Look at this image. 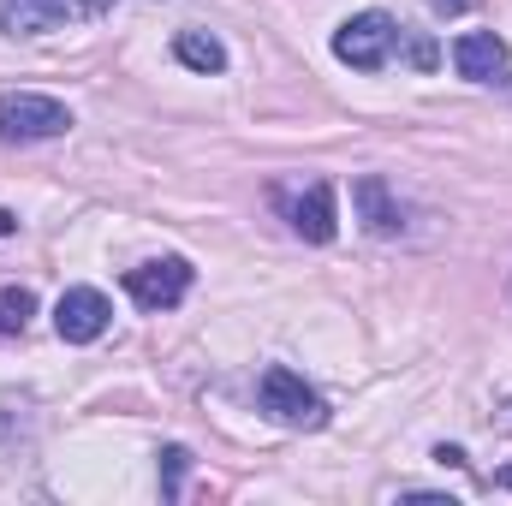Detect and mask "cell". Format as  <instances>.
<instances>
[{
  "instance_id": "ba28073f",
  "label": "cell",
  "mask_w": 512,
  "mask_h": 506,
  "mask_svg": "<svg viewBox=\"0 0 512 506\" xmlns=\"http://www.w3.org/2000/svg\"><path fill=\"white\" fill-rule=\"evenodd\" d=\"M60 24V6L54 0H0V30L6 36H42Z\"/></svg>"
},
{
  "instance_id": "5bb4252c",
  "label": "cell",
  "mask_w": 512,
  "mask_h": 506,
  "mask_svg": "<svg viewBox=\"0 0 512 506\" xmlns=\"http://www.w3.org/2000/svg\"><path fill=\"white\" fill-rule=\"evenodd\" d=\"M12 227H18V215H12V209H0V233H12Z\"/></svg>"
},
{
  "instance_id": "7a4b0ae2",
  "label": "cell",
  "mask_w": 512,
  "mask_h": 506,
  "mask_svg": "<svg viewBox=\"0 0 512 506\" xmlns=\"http://www.w3.org/2000/svg\"><path fill=\"white\" fill-rule=\"evenodd\" d=\"M66 126H72V114L54 96H30V90L0 96V137L6 143H42V137H60Z\"/></svg>"
},
{
  "instance_id": "5b68a950",
  "label": "cell",
  "mask_w": 512,
  "mask_h": 506,
  "mask_svg": "<svg viewBox=\"0 0 512 506\" xmlns=\"http://www.w3.org/2000/svg\"><path fill=\"white\" fill-rule=\"evenodd\" d=\"M108 322H114V304H108L96 286H72V292H60V304H54V328H60V340H72V346H90Z\"/></svg>"
},
{
  "instance_id": "6da1fadb",
  "label": "cell",
  "mask_w": 512,
  "mask_h": 506,
  "mask_svg": "<svg viewBox=\"0 0 512 506\" xmlns=\"http://www.w3.org/2000/svg\"><path fill=\"white\" fill-rule=\"evenodd\" d=\"M262 411L274 417V423H286V429H322L328 423V405H322V393L316 387H304V376H292L286 364H274V370H262Z\"/></svg>"
},
{
  "instance_id": "52a82bcc",
  "label": "cell",
  "mask_w": 512,
  "mask_h": 506,
  "mask_svg": "<svg viewBox=\"0 0 512 506\" xmlns=\"http://www.w3.org/2000/svg\"><path fill=\"white\" fill-rule=\"evenodd\" d=\"M292 227H298V239L328 245V239H334V191H328V185H310V191L292 203Z\"/></svg>"
},
{
  "instance_id": "4fadbf2b",
  "label": "cell",
  "mask_w": 512,
  "mask_h": 506,
  "mask_svg": "<svg viewBox=\"0 0 512 506\" xmlns=\"http://www.w3.org/2000/svg\"><path fill=\"white\" fill-rule=\"evenodd\" d=\"M60 6V24H84V18H108L114 0H54Z\"/></svg>"
},
{
  "instance_id": "8992f818",
  "label": "cell",
  "mask_w": 512,
  "mask_h": 506,
  "mask_svg": "<svg viewBox=\"0 0 512 506\" xmlns=\"http://www.w3.org/2000/svg\"><path fill=\"white\" fill-rule=\"evenodd\" d=\"M453 66H459V78H471V84H501V78L512 72L507 42H501L495 30H471V36H459V42H453Z\"/></svg>"
},
{
  "instance_id": "7c38bea8",
  "label": "cell",
  "mask_w": 512,
  "mask_h": 506,
  "mask_svg": "<svg viewBox=\"0 0 512 506\" xmlns=\"http://www.w3.org/2000/svg\"><path fill=\"white\" fill-rule=\"evenodd\" d=\"M185 465H191L185 447H167V453H161V489H167L173 501H179V489H185Z\"/></svg>"
},
{
  "instance_id": "277c9868",
  "label": "cell",
  "mask_w": 512,
  "mask_h": 506,
  "mask_svg": "<svg viewBox=\"0 0 512 506\" xmlns=\"http://www.w3.org/2000/svg\"><path fill=\"white\" fill-rule=\"evenodd\" d=\"M126 292L143 304V310H173L185 292H191V262L179 256H161V262H143L126 274Z\"/></svg>"
},
{
  "instance_id": "8fae6325",
  "label": "cell",
  "mask_w": 512,
  "mask_h": 506,
  "mask_svg": "<svg viewBox=\"0 0 512 506\" xmlns=\"http://www.w3.org/2000/svg\"><path fill=\"white\" fill-rule=\"evenodd\" d=\"M36 316V292L30 286H6L0 292V334H24Z\"/></svg>"
},
{
  "instance_id": "3957f363",
  "label": "cell",
  "mask_w": 512,
  "mask_h": 506,
  "mask_svg": "<svg viewBox=\"0 0 512 506\" xmlns=\"http://www.w3.org/2000/svg\"><path fill=\"white\" fill-rule=\"evenodd\" d=\"M393 36H399V30H393V18H387V12H358V18H346V24H340L334 54H340L346 66H358V72H382Z\"/></svg>"
},
{
  "instance_id": "9c48e42d",
  "label": "cell",
  "mask_w": 512,
  "mask_h": 506,
  "mask_svg": "<svg viewBox=\"0 0 512 506\" xmlns=\"http://www.w3.org/2000/svg\"><path fill=\"white\" fill-rule=\"evenodd\" d=\"M352 203L364 209V221H370V233H399V203L387 197V185L376 173H364L358 185H352Z\"/></svg>"
},
{
  "instance_id": "9a60e30c",
  "label": "cell",
  "mask_w": 512,
  "mask_h": 506,
  "mask_svg": "<svg viewBox=\"0 0 512 506\" xmlns=\"http://www.w3.org/2000/svg\"><path fill=\"white\" fill-rule=\"evenodd\" d=\"M501 489H512V471H501Z\"/></svg>"
},
{
  "instance_id": "30bf717a",
  "label": "cell",
  "mask_w": 512,
  "mask_h": 506,
  "mask_svg": "<svg viewBox=\"0 0 512 506\" xmlns=\"http://www.w3.org/2000/svg\"><path fill=\"white\" fill-rule=\"evenodd\" d=\"M173 54H179L191 72H221V66H227V48H221L215 36H203V30H185V36L173 42Z\"/></svg>"
}]
</instances>
